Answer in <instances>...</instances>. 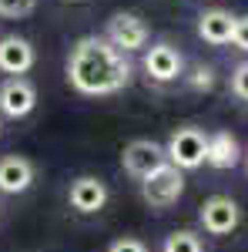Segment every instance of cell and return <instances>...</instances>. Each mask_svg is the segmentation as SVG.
Masks as SVG:
<instances>
[{
	"label": "cell",
	"mask_w": 248,
	"mask_h": 252,
	"mask_svg": "<svg viewBox=\"0 0 248 252\" xmlns=\"http://www.w3.org/2000/svg\"><path fill=\"white\" fill-rule=\"evenodd\" d=\"M131 61L108 37L87 34L67 54V84L84 97H111L131 84Z\"/></svg>",
	"instance_id": "6da1fadb"
},
{
	"label": "cell",
	"mask_w": 248,
	"mask_h": 252,
	"mask_svg": "<svg viewBox=\"0 0 248 252\" xmlns=\"http://www.w3.org/2000/svg\"><path fill=\"white\" fill-rule=\"evenodd\" d=\"M165 152H168V161H171L174 168H181V172L201 168L205 158H208V135L201 128H194V125L174 128L168 145H165Z\"/></svg>",
	"instance_id": "7a4b0ae2"
},
{
	"label": "cell",
	"mask_w": 248,
	"mask_h": 252,
	"mask_svg": "<svg viewBox=\"0 0 248 252\" xmlns=\"http://www.w3.org/2000/svg\"><path fill=\"white\" fill-rule=\"evenodd\" d=\"M181 195H185V175H181V168H174L171 161L161 165L158 172H151L141 182V198L151 209H171Z\"/></svg>",
	"instance_id": "3957f363"
},
{
	"label": "cell",
	"mask_w": 248,
	"mask_h": 252,
	"mask_svg": "<svg viewBox=\"0 0 248 252\" xmlns=\"http://www.w3.org/2000/svg\"><path fill=\"white\" fill-rule=\"evenodd\" d=\"M161 165H168V152H165V145H158L151 138H134V141L124 145V152H121V168L131 175V178H138V182H144Z\"/></svg>",
	"instance_id": "277c9868"
},
{
	"label": "cell",
	"mask_w": 248,
	"mask_h": 252,
	"mask_svg": "<svg viewBox=\"0 0 248 252\" xmlns=\"http://www.w3.org/2000/svg\"><path fill=\"white\" fill-rule=\"evenodd\" d=\"M104 37L111 40L121 54H134V51H144V47H148L151 31H148V24L138 17V14L117 10V14H111L108 27H104Z\"/></svg>",
	"instance_id": "5b68a950"
},
{
	"label": "cell",
	"mask_w": 248,
	"mask_h": 252,
	"mask_svg": "<svg viewBox=\"0 0 248 252\" xmlns=\"http://www.w3.org/2000/svg\"><path fill=\"white\" fill-rule=\"evenodd\" d=\"M198 219H201L208 235H231L238 229V222H242V209L228 195H211V198H205Z\"/></svg>",
	"instance_id": "8992f818"
},
{
	"label": "cell",
	"mask_w": 248,
	"mask_h": 252,
	"mask_svg": "<svg viewBox=\"0 0 248 252\" xmlns=\"http://www.w3.org/2000/svg\"><path fill=\"white\" fill-rule=\"evenodd\" d=\"M37 108V88L27 78H7L0 84V115L3 118H27Z\"/></svg>",
	"instance_id": "52a82bcc"
},
{
	"label": "cell",
	"mask_w": 248,
	"mask_h": 252,
	"mask_svg": "<svg viewBox=\"0 0 248 252\" xmlns=\"http://www.w3.org/2000/svg\"><path fill=\"white\" fill-rule=\"evenodd\" d=\"M34 44L27 37H20V34H7V37H0V71L3 74H10V78H24L30 67H34Z\"/></svg>",
	"instance_id": "ba28073f"
},
{
	"label": "cell",
	"mask_w": 248,
	"mask_h": 252,
	"mask_svg": "<svg viewBox=\"0 0 248 252\" xmlns=\"http://www.w3.org/2000/svg\"><path fill=\"white\" fill-rule=\"evenodd\" d=\"M67 202H71V209H77V212L94 215L108 205V185L101 178H94V175H81V178L71 182V189H67Z\"/></svg>",
	"instance_id": "9c48e42d"
},
{
	"label": "cell",
	"mask_w": 248,
	"mask_h": 252,
	"mask_svg": "<svg viewBox=\"0 0 248 252\" xmlns=\"http://www.w3.org/2000/svg\"><path fill=\"white\" fill-rule=\"evenodd\" d=\"M34 161L24 155H3L0 158V192L3 195H20L34 185Z\"/></svg>",
	"instance_id": "30bf717a"
},
{
	"label": "cell",
	"mask_w": 248,
	"mask_h": 252,
	"mask_svg": "<svg viewBox=\"0 0 248 252\" xmlns=\"http://www.w3.org/2000/svg\"><path fill=\"white\" fill-rule=\"evenodd\" d=\"M181 67H185V61L171 44H154L144 51V71L154 81H174L181 74Z\"/></svg>",
	"instance_id": "8fae6325"
},
{
	"label": "cell",
	"mask_w": 248,
	"mask_h": 252,
	"mask_svg": "<svg viewBox=\"0 0 248 252\" xmlns=\"http://www.w3.org/2000/svg\"><path fill=\"white\" fill-rule=\"evenodd\" d=\"M231 34H235V14L231 10L215 7V10H205L198 17V37L205 40V44H215V47L231 44Z\"/></svg>",
	"instance_id": "7c38bea8"
},
{
	"label": "cell",
	"mask_w": 248,
	"mask_h": 252,
	"mask_svg": "<svg viewBox=\"0 0 248 252\" xmlns=\"http://www.w3.org/2000/svg\"><path fill=\"white\" fill-rule=\"evenodd\" d=\"M242 161V145H238V138L231 135V131H215L208 135V158H205V165L211 168H235Z\"/></svg>",
	"instance_id": "4fadbf2b"
},
{
	"label": "cell",
	"mask_w": 248,
	"mask_h": 252,
	"mask_svg": "<svg viewBox=\"0 0 248 252\" xmlns=\"http://www.w3.org/2000/svg\"><path fill=\"white\" fill-rule=\"evenodd\" d=\"M161 252H201V239L191 232V229H178L165 239Z\"/></svg>",
	"instance_id": "5bb4252c"
},
{
	"label": "cell",
	"mask_w": 248,
	"mask_h": 252,
	"mask_svg": "<svg viewBox=\"0 0 248 252\" xmlns=\"http://www.w3.org/2000/svg\"><path fill=\"white\" fill-rule=\"evenodd\" d=\"M37 0H0V17H10V20H20L27 14H34Z\"/></svg>",
	"instance_id": "9a60e30c"
},
{
	"label": "cell",
	"mask_w": 248,
	"mask_h": 252,
	"mask_svg": "<svg viewBox=\"0 0 248 252\" xmlns=\"http://www.w3.org/2000/svg\"><path fill=\"white\" fill-rule=\"evenodd\" d=\"M231 94L242 97V101H248V61L231 71Z\"/></svg>",
	"instance_id": "2e32d148"
},
{
	"label": "cell",
	"mask_w": 248,
	"mask_h": 252,
	"mask_svg": "<svg viewBox=\"0 0 248 252\" xmlns=\"http://www.w3.org/2000/svg\"><path fill=\"white\" fill-rule=\"evenodd\" d=\"M188 84L194 88V91H208L211 84H215V71L205 67V64H198V67H194V74H188Z\"/></svg>",
	"instance_id": "e0dca14e"
},
{
	"label": "cell",
	"mask_w": 248,
	"mask_h": 252,
	"mask_svg": "<svg viewBox=\"0 0 248 252\" xmlns=\"http://www.w3.org/2000/svg\"><path fill=\"white\" fill-rule=\"evenodd\" d=\"M108 252H148V246L141 242V239H131V235H124V239H117L108 246Z\"/></svg>",
	"instance_id": "ac0fdd59"
},
{
	"label": "cell",
	"mask_w": 248,
	"mask_h": 252,
	"mask_svg": "<svg viewBox=\"0 0 248 252\" xmlns=\"http://www.w3.org/2000/svg\"><path fill=\"white\" fill-rule=\"evenodd\" d=\"M231 44L238 51L248 54V17H235V34H231Z\"/></svg>",
	"instance_id": "d6986e66"
}]
</instances>
